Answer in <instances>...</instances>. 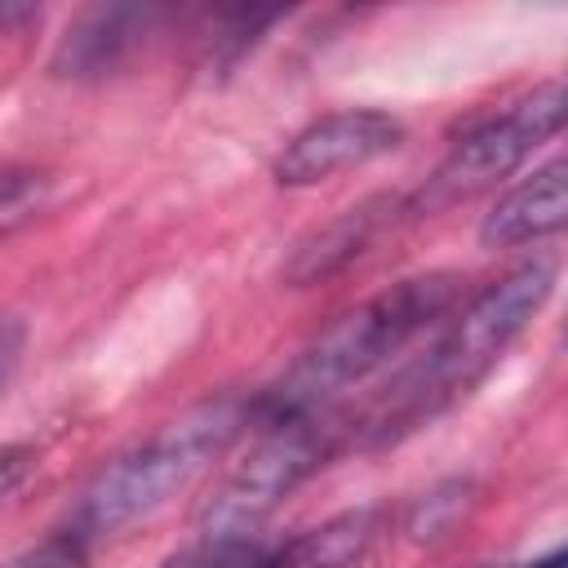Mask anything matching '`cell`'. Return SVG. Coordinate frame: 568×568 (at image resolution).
<instances>
[{
	"label": "cell",
	"mask_w": 568,
	"mask_h": 568,
	"mask_svg": "<svg viewBox=\"0 0 568 568\" xmlns=\"http://www.w3.org/2000/svg\"><path fill=\"white\" fill-rule=\"evenodd\" d=\"M457 293H462L457 275L430 271L355 302L302 346V355L284 368L275 386H266L253 399V422L266 426V422L324 413L328 399L373 377L435 320H448V311L457 306Z\"/></svg>",
	"instance_id": "6da1fadb"
},
{
	"label": "cell",
	"mask_w": 568,
	"mask_h": 568,
	"mask_svg": "<svg viewBox=\"0 0 568 568\" xmlns=\"http://www.w3.org/2000/svg\"><path fill=\"white\" fill-rule=\"evenodd\" d=\"M555 288V266L550 262H524L479 288L462 311H448V328L430 342V351L399 373L395 386H386L382 404L364 417V430L373 444H386L453 399H462L501 355L506 346L528 328V320L546 306Z\"/></svg>",
	"instance_id": "7a4b0ae2"
},
{
	"label": "cell",
	"mask_w": 568,
	"mask_h": 568,
	"mask_svg": "<svg viewBox=\"0 0 568 568\" xmlns=\"http://www.w3.org/2000/svg\"><path fill=\"white\" fill-rule=\"evenodd\" d=\"M253 422V399L217 395L178 413L133 448L115 453L80 493L71 528L89 541L102 532H120L146 515H155L173 493H182L213 457H222L235 435Z\"/></svg>",
	"instance_id": "3957f363"
},
{
	"label": "cell",
	"mask_w": 568,
	"mask_h": 568,
	"mask_svg": "<svg viewBox=\"0 0 568 568\" xmlns=\"http://www.w3.org/2000/svg\"><path fill=\"white\" fill-rule=\"evenodd\" d=\"M342 444V422L324 413L266 422L248 453L222 475L213 497L200 506V537H248L288 493H297Z\"/></svg>",
	"instance_id": "277c9868"
},
{
	"label": "cell",
	"mask_w": 568,
	"mask_h": 568,
	"mask_svg": "<svg viewBox=\"0 0 568 568\" xmlns=\"http://www.w3.org/2000/svg\"><path fill=\"white\" fill-rule=\"evenodd\" d=\"M564 129V80L550 75L541 84H532V93H524L519 102H510L497 115H484L479 124H470L448 155L439 160V169L426 178V186L417 191L413 209L417 213H439L453 209L488 186H497L501 178H510L541 142H550Z\"/></svg>",
	"instance_id": "5b68a950"
},
{
	"label": "cell",
	"mask_w": 568,
	"mask_h": 568,
	"mask_svg": "<svg viewBox=\"0 0 568 568\" xmlns=\"http://www.w3.org/2000/svg\"><path fill=\"white\" fill-rule=\"evenodd\" d=\"M404 142V124L390 111L377 106H346L311 120L275 160L280 186H315L324 178L351 173L373 164L377 155H390Z\"/></svg>",
	"instance_id": "8992f818"
},
{
	"label": "cell",
	"mask_w": 568,
	"mask_h": 568,
	"mask_svg": "<svg viewBox=\"0 0 568 568\" xmlns=\"http://www.w3.org/2000/svg\"><path fill=\"white\" fill-rule=\"evenodd\" d=\"M155 9H138V4H106V9H89L80 13L67 36L58 40L53 53V71L71 75V80H98L111 75L115 67H124V58L151 36L155 27Z\"/></svg>",
	"instance_id": "52a82bcc"
},
{
	"label": "cell",
	"mask_w": 568,
	"mask_h": 568,
	"mask_svg": "<svg viewBox=\"0 0 568 568\" xmlns=\"http://www.w3.org/2000/svg\"><path fill=\"white\" fill-rule=\"evenodd\" d=\"M568 217V164L550 160L532 169V178L515 182L479 222L484 248H519L532 240H546Z\"/></svg>",
	"instance_id": "ba28073f"
},
{
	"label": "cell",
	"mask_w": 568,
	"mask_h": 568,
	"mask_svg": "<svg viewBox=\"0 0 568 568\" xmlns=\"http://www.w3.org/2000/svg\"><path fill=\"white\" fill-rule=\"evenodd\" d=\"M382 532H386L382 506H351L284 541L275 555L262 559V568H359Z\"/></svg>",
	"instance_id": "9c48e42d"
},
{
	"label": "cell",
	"mask_w": 568,
	"mask_h": 568,
	"mask_svg": "<svg viewBox=\"0 0 568 568\" xmlns=\"http://www.w3.org/2000/svg\"><path fill=\"white\" fill-rule=\"evenodd\" d=\"M390 209H395V200H386V195L364 200V204H351L346 213H337L333 222H324L320 231H311V235L293 248V257H288V266H284V280H288L293 288H306V284H315V280L337 275L346 262H355V257L368 248V240L377 235V226L386 222Z\"/></svg>",
	"instance_id": "30bf717a"
},
{
	"label": "cell",
	"mask_w": 568,
	"mask_h": 568,
	"mask_svg": "<svg viewBox=\"0 0 568 568\" xmlns=\"http://www.w3.org/2000/svg\"><path fill=\"white\" fill-rule=\"evenodd\" d=\"M53 195V178L36 164H0V240L27 226Z\"/></svg>",
	"instance_id": "8fae6325"
},
{
	"label": "cell",
	"mask_w": 568,
	"mask_h": 568,
	"mask_svg": "<svg viewBox=\"0 0 568 568\" xmlns=\"http://www.w3.org/2000/svg\"><path fill=\"white\" fill-rule=\"evenodd\" d=\"M262 546L253 537H195L186 550L169 555L160 568H262Z\"/></svg>",
	"instance_id": "7c38bea8"
},
{
	"label": "cell",
	"mask_w": 568,
	"mask_h": 568,
	"mask_svg": "<svg viewBox=\"0 0 568 568\" xmlns=\"http://www.w3.org/2000/svg\"><path fill=\"white\" fill-rule=\"evenodd\" d=\"M466 501H470V484H466V479H448V484H439V488L422 493V501H417V506H413V515H408V532H413L417 541L444 537V532H448V524L466 510Z\"/></svg>",
	"instance_id": "4fadbf2b"
},
{
	"label": "cell",
	"mask_w": 568,
	"mask_h": 568,
	"mask_svg": "<svg viewBox=\"0 0 568 568\" xmlns=\"http://www.w3.org/2000/svg\"><path fill=\"white\" fill-rule=\"evenodd\" d=\"M4 568H89V541L75 528H62V532H49L36 546L18 550Z\"/></svg>",
	"instance_id": "5bb4252c"
},
{
	"label": "cell",
	"mask_w": 568,
	"mask_h": 568,
	"mask_svg": "<svg viewBox=\"0 0 568 568\" xmlns=\"http://www.w3.org/2000/svg\"><path fill=\"white\" fill-rule=\"evenodd\" d=\"M22 351H27V324L13 320V315H4V320H0V395H4L9 377L18 373Z\"/></svg>",
	"instance_id": "9a60e30c"
},
{
	"label": "cell",
	"mask_w": 568,
	"mask_h": 568,
	"mask_svg": "<svg viewBox=\"0 0 568 568\" xmlns=\"http://www.w3.org/2000/svg\"><path fill=\"white\" fill-rule=\"evenodd\" d=\"M31 466H36V453H31L27 444H9V448H0V493L18 488V484L27 479Z\"/></svg>",
	"instance_id": "2e32d148"
},
{
	"label": "cell",
	"mask_w": 568,
	"mask_h": 568,
	"mask_svg": "<svg viewBox=\"0 0 568 568\" xmlns=\"http://www.w3.org/2000/svg\"><path fill=\"white\" fill-rule=\"evenodd\" d=\"M484 568H497V564H484ZM501 568H564V550L555 546V550H546V555H537L528 564H501Z\"/></svg>",
	"instance_id": "e0dca14e"
}]
</instances>
